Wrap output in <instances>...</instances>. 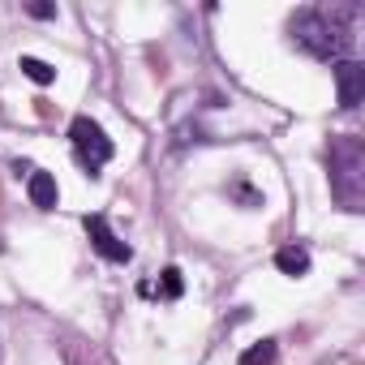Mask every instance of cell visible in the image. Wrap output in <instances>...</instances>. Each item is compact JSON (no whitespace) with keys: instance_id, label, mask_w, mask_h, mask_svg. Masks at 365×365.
<instances>
[{"instance_id":"cell-1","label":"cell","mask_w":365,"mask_h":365,"mask_svg":"<svg viewBox=\"0 0 365 365\" xmlns=\"http://www.w3.org/2000/svg\"><path fill=\"white\" fill-rule=\"evenodd\" d=\"M352 18H356V9H344V5H335V9H301V14H292L288 35L305 56L339 65L344 52L352 48V26H348Z\"/></svg>"},{"instance_id":"cell-2","label":"cell","mask_w":365,"mask_h":365,"mask_svg":"<svg viewBox=\"0 0 365 365\" xmlns=\"http://www.w3.org/2000/svg\"><path fill=\"white\" fill-rule=\"evenodd\" d=\"M331 194L344 211L365 207V146H361V138L331 142Z\"/></svg>"},{"instance_id":"cell-3","label":"cell","mask_w":365,"mask_h":365,"mask_svg":"<svg viewBox=\"0 0 365 365\" xmlns=\"http://www.w3.org/2000/svg\"><path fill=\"white\" fill-rule=\"evenodd\" d=\"M69 138H73L78 163H82L91 176H99V168L112 159V138L103 133V125H99V120H91V116H73V125H69Z\"/></svg>"},{"instance_id":"cell-4","label":"cell","mask_w":365,"mask_h":365,"mask_svg":"<svg viewBox=\"0 0 365 365\" xmlns=\"http://www.w3.org/2000/svg\"><path fill=\"white\" fill-rule=\"evenodd\" d=\"M86 237H91V245H95L108 262H129V258H133V250H129V245L108 228V215H99V211H95V215H86Z\"/></svg>"},{"instance_id":"cell-5","label":"cell","mask_w":365,"mask_h":365,"mask_svg":"<svg viewBox=\"0 0 365 365\" xmlns=\"http://www.w3.org/2000/svg\"><path fill=\"white\" fill-rule=\"evenodd\" d=\"M335 86H339V108H356L361 95H365V65L339 61L335 65Z\"/></svg>"},{"instance_id":"cell-6","label":"cell","mask_w":365,"mask_h":365,"mask_svg":"<svg viewBox=\"0 0 365 365\" xmlns=\"http://www.w3.org/2000/svg\"><path fill=\"white\" fill-rule=\"evenodd\" d=\"M26 190H31V202L39 207V211H56V180H52V172H31V180H26Z\"/></svg>"},{"instance_id":"cell-7","label":"cell","mask_w":365,"mask_h":365,"mask_svg":"<svg viewBox=\"0 0 365 365\" xmlns=\"http://www.w3.org/2000/svg\"><path fill=\"white\" fill-rule=\"evenodd\" d=\"M275 267H279L284 275L301 279V275L309 271V250H301V245H288V250H279V254H275Z\"/></svg>"},{"instance_id":"cell-8","label":"cell","mask_w":365,"mask_h":365,"mask_svg":"<svg viewBox=\"0 0 365 365\" xmlns=\"http://www.w3.org/2000/svg\"><path fill=\"white\" fill-rule=\"evenodd\" d=\"M18 69H22L31 82H39V86H52V82H56V69H52L48 61H39V56H22Z\"/></svg>"},{"instance_id":"cell-9","label":"cell","mask_w":365,"mask_h":365,"mask_svg":"<svg viewBox=\"0 0 365 365\" xmlns=\"http://www.w3.org/2000/svg\"><path fill=\"white\" fill-rule=\"evenodd\" d=\"M275 361V339H258L254 348L241 352V365H271Z\"/></svg>"},{"instance_id":"cell-10","label":"cell","mask_w":365,"mask_h":365,"mask_svg":"<svg viewBox=\"0 0 365 365\" xmlns=\"http://www.w3.org/2000/svg\"><path fill=\"white\" fill-rule=\"evenodd\" d=\"M180 292H185V279H180L176 267H168V271L159 275V297H163V301H176Z\"/></svg>"},{"instance_id":"cell-11","label":"cell","mask_w":365,"mask_h":365,"mask_svg":"<svg viewBox=\"0 0 365 365\" xmlns=\"http://www.w3.org/2000/svg\"><path fill=\"white\" fill-rule=\"evenodd\" d=\"M26 14H31V18H43V22H48V18H56V5H43V0H39V5H26Z\"/></svg>"}]
</instances>
